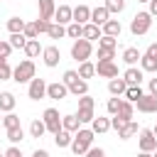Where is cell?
Segmentation results:
<instances>
[{"instance_id":"obj_1","label":"cell","mask_w":157,"mask_h":157,"mask_svg":"<svg viewBox=\"0 0 157 157\" xmlns=\"http://www.w3.org/2000/svg\"><path fill=\"white\" fill-rule=\"evenodd\" d=\"M93 137H96V135H93V130H91V128H78V130L74 132L71 145H69V147H71V152H74V155H86V152H88V147L93 145Z\"/></svg>"},{"instance_id":"obj_2","label":"cell","mask_w":157,"mask_h":157,"mask_svg":"<svg viewBox=\"0 0 157 157\" xmlns=\"http://www.w3.org/2000/svg\"><path fill=\"white\" fill-rule=\"evenodd\" d=\"M34 61L32 59H25V61H20L15 69H12V81H17V83H29L32 78H34Z\"/></svg>"},{"instance_id":"obj_3","label":"cell","mask_w":157,"mask_h":157,"mask_svg":"<svg viewBox=\"0 0 157 157\" xmlns=\"http://www.w3.org/2000/svg\"><path fill=\"white\" fill-rule=\"evenodd\" d=\"M91 54H93V42H88V39H74V44H71V59H76V61H88L91 59Z\"/></svg>"},{"instance_id":"obj_4","label":"cell","mask_w":157,"mask_h":157,"mask_svg":"<svg viewBox=\"0 0 157 157\" xmlns=\"http://www.w3.org/2000/svg\"><path fill=\"white\" fill-rule=\"evenodd\" d=\"M150 27H152V15H150V12H137V15L130 20V32H132L135 37L147 34Z\"/></svg>"},{"instance_id":"obj_5","label":"cell","mask_w":157,"mask_h":157,"mask_svg":"<svg viewBox=\"0 0 157 157\" xmlns=\"http://www.w3.org/2000/svg\"><path fill=\"white\" fill-rule=\"evenodd\" d=\"M42 123H44L47 132L56 135V132L61 130V115H59V110H56V108H47V110L42 113Z\"/></svg>"},{"instance_id":"obj_6","label":"cell","mask_w":157,"mask_h":157,"mask_svg":"<svg viewBox=\"0 0 157 157\" xmlns=\"http://www.w3.org/2000/svg\"><path fill=\"white\" fill-rule=\"evenodd\" d=\"M137 147H140V152H155L157 150L155 132L147 130V128H140V132H137Z\"/></svg>"},{"instance_id":"obj_7","label":"cell","mask_w":157,"mask_h":157,"mask_svg":"<svg viewBox=\"0 0 157 157\" xmlns=\"http://www.w3.org/2000/svg\"><path fill=\"white\" fill-rule=\"evenodd\" d=\"M27 96H29L32 101H42V98H47V81L34 76V78L29 81V86H27Z\"/></svg>"},{"instance_id":"obj_8","label":"cell","mask_w":157,"mask_h":157,"mask_svg":"<svg viewBox=\"0 0 157 157\" xmlns=\"http://www.w3.org/2000/svg\"><path fill=\"white\" fill-rule=\"evenodd\" d=\"M132 105H135L140 113H157V98H155V96H150V93H142Z\"/></svg>"},{"instance_id":"obj_9","label":"cell","mask_w":157,"mask_h":157,"mask_svg":"<svg viewBox=\"0 0 157 157\" xmlns=\"http://www.w3.org/2000/svg\"><path fill=\"white\" fill-rule=\"evenodd\" d=\"M42 59H44V66H49V69H54V66H59V61H61V52H59V47H44L42 49Z\"/></svg>"},{"instance_id":"obj_10","label":"cell","mask_w":157,"mask_h":157,"mask_svg":"<svg viewBox=\"0 0 157 157\" xmlns=\"http://www.w3.org/2000/svg\"><path fill=\"white\" fill-rule=\"evenodd\" d=\"M96 74L103 78H118V64L115 61H98L96 64Z\"/></svg>"},{"instance_id":"obj_11","label":"cell","mask_w":157,"mask_h":157,"mask_svg":"<svg viewBox=\"0 0 157 157\" xmlns=\"http://www.w3.org/2000/svg\"><path fill=\"white\" fill-rule=\"evenodd\" d=\"M142 78H145V71H142V69H137V66H128V69H125V74H123V81H125L128 86H140V83H142Z\"/></svg>"},{"instance_id":"obj_12","label":"cell","mask_w":157,"mask_h":157,"mask_svg":"<svg viewBox=\"0 0 157 157\" xmlns=\"http://www.w3.org/2000/svg\"><path fill=\"white\" fill-rule=\"evenodd\" d=\"M69 96V88L61 83V81H54V83H47V98H54V101H61Z\"/></svg>"},{"instance_id":"obj_13","label":"cell","mask_w":157,"mask_h":157,"mask_svg":"<svg viewBox=\"0 0 157 157\" xmlns=\"http://www.w3.org/2000/svg\"><path fill=\"white\" fill-rule=\"evenodd\" d=\"M37 5H39V20L52 22L54 20V12H56V2L54 0H37Z\"/></svg>"},{"instance_id":"obj_14","label":"cell","mask_w":157,"mask_h":157,"mask_svg":"<svg viewBox=\"0 0 157 157\" xmlns=\"http://www.w3.org/2000/svg\"><path fill=\"white\" fill-rule=\"evenodd\" d=\"M71 22H76V25L91 22V7H88V5H76L74 12H71Z\"/></svg>"},{"instance_id":"obj_15","label":"cell","mask_w":157,"mask_h":157,"mask_svg":"<svg viewBox=\"0 0 157 157\" xmlns=\"http://www.w3.org/2000/svg\"><path fill=\"white\" fill-rule=\"evenodd\" d=\"M71 12H74V7H69V5H59L56 12H54V22L66 27V25L71 22Z\"/></svg>"},{"instance_id":"obj_16","label":"cell","mask_w":157,"mask_h":157,"mask_svg":"<svg viewBox=\"0 0 157 157\" xmlns=\"http://www.w3.org/2000/svg\"><path fill=\"white\" fill-rule=\"evenodd\" d=\"M108 20H110V12H108V10L103 7V5H101V7H93V10H91V22H93V25L103 27V25H105Z\"/></svg>"},{"instance_id":"obj_17","label":"cell","mask_w":157,"mask_h":157,"mask_svg":"<svg viewBox=\"0 0 157 157\" xmlns=\"http://www.w3.org/2000/svg\"><path fill=\"white\" fill-rule=\"evenodd\" d=\"M101 32H103L105 37H115V39H118V37H120V32H123V25H120L118 20H108V22L101 27Z\"/></svg>"},{"instance_id":"obj_18","label":"cell","mask_w":157,"mask_h":157,"mask_svg":"<svg viewBox=\"0 0 157 157\" xmlns=\"http://www.w3.org/2000/svg\"><path fill=\"white\" fill-rule=\"evenodd\" d=\"M91 130H93V135H96V132H98V135L108 132V130H110V118H103V115L93 118V120H91Z\"/></svg>"},{"instance_id":"obj_19","label":"cell","mask_w":157,"mask_h":157,"mask_svg":"<svg viewBox=\"0 0 157 157\" xmlns=\"http://www.w3.org/2000/svg\"><path fill=\"white\" fill-rule=\"evenodd\" d=\"M15 96L10 93V91H5V93H0V113H12L15 110Z\"/></svg>"},{"instance_id":"obj_20","label":"cell","mask_w":157,"mask_h":157,"mask_svg":"<svg viewBox=\"0 0 157 157\" xmlns=\"http://www.w3.org/2000/svg\"><path fill=\"white\" fill-rule=\"evenodd\" d=\"M101 34H103V32H101L98 25H93V22H86V25H83V34H81L83 39L93 42V39H101Z\"/></svg>"},{"instance_id":"obj_21","label":"cell","mask_w":157,"mask_h":157,"mask_svg":"<svg viewBox=\"0 0 157 157\" xmlns=\"http://www.w3.org/2000/svg\"><path fill=\"white\" fill-rule=\"evenodd\" d=\"M140 49L137 47H128V49H123V61L128 64V66H135L137 61H140Z\"/></svg>"},{"instance_id":"obj_22","label":"cell","mask_w":157,"mask_h":157,"mask_svg":"<svg viewBox=\"0 0 157 157\" xmlns=\"http://www.w3.org/2000/svg\"><path fill=\"white\" fill-rule=\"evenodd\" d=\"M42 44H39V39H27V44H25V54H27V59H34V56H39L42 54Z\"/></svg>"},{"instance_id":"obj_23","label":"cell","mask_w":157,"mask_h":157,"mask_svg":"<svg viewBox=\"0 0 157 157\" xmlns=\"http://www.w3.org/2000/svg\"><path fill=\"white\" fill-rule=\"evenodd\" d=\"M125 88H128V83H125L123 78H110V81H108V91H110V96H123Z\"/></svg>"},{"instance_id":"obj_24","label":"cell","mask_w":157,"mask_h":157,"mask_svg":"<svg viewBox=\"0 0 157 157\" xmlns=\"http://www.w3.org/2000/svg\"><path fill=\"white\" fill-rule=\"evenodd\" d=\"M115 115H120V118H125V120H132V115H135V105L130 103V101H120V108H118V113Z\"/></svg>"},{"instance_id":"obj_25","label":"cell","mask_w":157,"mask_h":157,"mask_svg":"<svg viewBox=\"0 0 157 157\" xmlns=\"http://www.w3.org/2000/svg\"><path fill=\"white\" fill-rule=\"evenodd\" d=\"M81 128L78 118L76 115H61V130H69V132H76Z\"/></svg>"},{"instance_id":"obj_26","label":"cell","mask_w":157,"mask_h":157,"mask_svg":"<svg viewBox=\"0 0 157 157\" xmlns=\"http://www.w3.org/2000/svg\"><path fill=\"white\" fill-rule=\"evenodd\" d=\"M137 132H140L137 123H135V120H130V123H128L123 130H118V137H120V140H130V137H135Z\"/></svg>"},{"instance_id":"obj_27","label":"cell","mask_w":157,"mask_h":157,"mask_svg":"<svg viewBox=\"0 0 157 157\" xmlns=\"http://www.w3.org/2000/svg\"><path fill=\"white\" fill-rule=\"evenodd\" d=\"M25 25H27V22H25L22 17H10V20H7V32H10V34H20V32H25Z\"/></svg>"},{"instance_id":"obj_28","label":"cell","mask_w":157,"mask_h":157,"mask_svg":"<svg viewBox=\"0 0 157 157\" xmlns=\"http://www.w3.org/2000/svg\"><path fill=\"white\" fill-rule=\"evenodd\" d=\"M69 93H74V96H78V98H81V96H86V93H88V83H86L83 78H76V81L69 86Z\"/></svg>"},{"instance_id":"obj_29","label":"cell","mask_w":157,"mask_h":157,"mask_svg":"<svg viewBox=\"0 0 157 157\" xmlns=\"http://www.w3.org/2000/svg\"><path fill=\"white\" fill-rule=\"evenodd\" d=\"M71 140H74V132H69V130H59V132L54 135L56 147H69V145H71Z\"/></svg>"},{"instance_id":"obj_30","label":"cell","mask_w":157,"mask_h":157,"mask_svg":"<svg viewBox=\"0 0 157 157\" xmlns=\"http://www.w3.org/2000/svg\"><path fill=\"white\" fill-rule=\"evenodd\" d=\"M76 74H78V78H83V81H86V78H91V76H96V64L83 61V64L78 66V71H76Z\"/></svg>"},{"instance_id":"obj_31","label":"cell","mask_w":157,"mask_h":157,"mask_svg":"<svg viewBox=\"0 0 157 157\" xmlns=\"http://www.w3.org/2000/svg\"><path fill=\"white\" fill-rule=\"evenodd\" d=\"M44 132H47V128H44V123H42L39 118L29 123V137H37V140H39V137H42Z\"/></svg>"},{"instance_id":"obj_32","label":"cell","mask_w":157,"mask_h":157,"mask_svg":"<svg viewBox=\"0 0 157 157\" xmlns=\"http://www.w3.org/2000/svg\"><path fill=\"white\" fill-rule=\"evenodd\" d=\"M47 34H49L52 39H61V37H66V27H64V25L52 22V25H49V29H47Z\"/></svg>"},{"instance_id":"obj_33","label":"cell","mask_w":157,"mask_h":157,"mask_svg":"<svg viewBox=\"0 0 157 157\" xmlns=\"http://www.w3.org/2000/svg\"><path fill=\"white\" fill-rule=\"evenodd\" d=\"M110 15H118V12H123L125 10V0H105V5H103Z\"/></svg>"},{"instance_id":"obj_34","label":"cell","mask_w":157,"mask_h":157,"mask_svg":"<svg viewBox=\"0 0 157 157\" xmlns=\"http://www.w3.org/2000/svg\"><path fill=\"white\" fill-rule=\"evenodd\" d=\"M81 34H83V25H76V22H69V25H66V37L81 39Z\"/></svg>"},{"instance_id":"obj_35","label":"cell","mask_w":157,"mask_h":157,"mask_svg":"<svg viewBox=\"0 0 157 157\" xmlns=\"http://www.w3.org/2000/svg\"><path fill=\"white\" fill-rule=\"evenodd\" d=\"M7 140H10L12 145L22 142V140H25V130H22V125H20V128H10V130H7Z\"/></svg>"},{"instance_id":"obj_36","label":"cell","mask_w":157,"mask_h":157,"mask_svg":"<svg viewBox=\"0 0 157 157\" xmlns=\"http://www.w3.org/2000/svg\"><path fill=\"white\" fill-rule=\"evenodd\" d=\"M140 69H142V71H157V59L142 54V56H140Z\"/></svg>"},{"instance_id":"obj_37","label":"cell","mask_w":157,"mask_h":157,"mask_svg":"<svg viewBox=\"0 0 157 157\" xmlns=\"http://www.w3.org/2000/svg\"><path fill=\"white\" fill-rule=\"evenodd\" d=\"M7 42H10V47H12V49H25L27 37H25L22 32H20V34H10V39H7Z\"/></svg>"},{"instance_id":"obj_38","label":"cell","mask_w":157,"mask_h":157,"mask_svg":"<svg viewBox=\"0 0 157 157\" xmlns=\"http://www.w3.org/2000/svg\"><path fill=\"white\" fill-rule=\"evenodd\" d=\"M123 96H125V101H130V103H135V101H137V98L142 96V88H140V86H128Z\"/></svg>"},{"instance_id":"obj_39","label":"cell","mask_w":157,"mask_h":157,"mask_svg":"<svg viewBox=\"0 0 157 157\" xmlns=\"http://www.w3.org/2000/svg\"><path fill=\"white\" fill-rule=\"evenodd\" d=\"M76 118H78V123L83 125V123H91V120L96 118V113H93V108H78Z\"/></svg>"},{"instance_id":"obj_40","label":"cell","mask_w":157,"mask_h":157,"mask_svg":"<svg viewBox=\"0 0 157 157\" xmlns=\"http://www.w3.org/2000/svg\"><path fill=\"white\" fill-rule=\"evenodd\" d=\"M2 125H5V130H10V128H20V115H15V113H5V115H2Z\"/></svg>"},{"instance_id":"obj_41","label":"cell","mask_w":157,"mask_h":157,"mask_svg":"<svg viewBox=\"0 0 157 157\" xmlns=\"http://www.w3.org/2000/svg\"><path fill=\"white\" fill-rule=\"evenodd\" d=\"M98 47H101V49H115V47H118V39H115V37H105V34H101Z\"/></svg>"},{"instance_id":"obj_42","label":"cell","mask_w":157,"mask_h":157,"mask_svg":"<svg viewBox=\"0 0 157 157\" xmlns=\"http://www.w3.org/2000/svg\"><path fill=\"white\" fill-rule=\"evenodd\" d=\"M115 59V49H101L98 47V61H113Z\"/></svg>"},{"instance_id":"obj_43","label":"cell","mask_w":157,"mask_h":157,"mask_svg":"<svg viewBox=\"0 0 157 157\" xmlns=\"http://www.w3.org/2000/svg\"><path fill=\"white\" fill-rule=\"evenodd\" d=\"M120 101H123V98H118V96H113V98H108V103H105V108H108V113H110V115H115V113H118V108H120Z\"/></svg>"},{"instance_id":"obj_44","label":"cell","mask_w":157,"mask_h":157,"mask_svg":"<svg viewBox=\"0 0 157 157\" xmlns=\"http://www.w3.org/2000/svg\"><path fill=\"white\" fill-rule=\"evenodd\" d=\"M128 123H130V120H125V118H120V115H113V118H110V128H113L115 132H118V130H123Z\"/></svg>"},{"instance_id":"obj_45","label":"cell","mask_w":157,"mask_h":157,"mask_svg":"<svg viewBox=\"0 0 157 157\" xmlns=\"http://www.w3.org/2000/svg\"><path fill=\"white\" fill-rule=\"evenodd\" d=\"M76 78H78V74H76L74 69H69V71H64V78H61V83H64V86L69 88V86H71V83H74Z\"/></svg>"},{"instance_id":"obj_46","label":"cell","mask_w":157,"mask_h":157,"mask_svg":"<svg viewBox=\"0 0 157 157\" xmlns=\"http://www.w3.org/2000/svg\"><path fill=\"white\" fill-rule=\"evenodd\" d=\"M10 78H12V69L5 61V64H0V81H10Z\"/></svg>"},{"instance_id":"obj_47","label":"cell","mask_w":157,"mask_h":157,"mask_svg":"<svg viewBox=\"0 0 157 157\" xmlns=\"http://www.w3.org/2000/svg\"><path fill=\"white\" fill-rule=\"evenodd\" d=\"M22 34H25L27 39H37V37H39V34H37V29H34V22H27V25H25V32H22Z\"/></svg>"},{"instance_id":"obj_48","label":"cell","mask_w":157,"mask_h":157,"mask_svg":"<svg viewBox=\"0 0 157 157\" xmlns=\"http://www.w3.org/2000/svg\"><path fill=\"white\" fill-rule=\"evenodd\" d=\"M78 108H96V101L86 93V96H81V98H78Z\"/></svg>"},{"instance_id":"obj_49","label":"cell","mask_w":157,"mask_h":157,"mask_svg":"<svg viewBox=\"0 0 157 157\" xmlns=\"http://www.w3.org/2000/svg\"><path fill=\"white\" fill-rule=\"evenodd\" d=\"M49 25H52V22H47V20H34V29H37V34L47 32V29H49Z\"/></svg>"},{"instance_id":"obj_50","label":"cell","mask_w":157,"mask_h":157,"mask_svg":"<svg viewBox=\"0 0 157 157\" xmlns=\"http://www.w3.org/2000/svg\"><path fill=\"white\" fill-rule=\"evenodd\" d=\"M10 54H12V47H10V42H2V39H0V56H2V59H7Z\"/></svg>"},{"instance_id":"obj_51","label":"cell","mask_w":157,"mask_h":157,"mask_svg":"<svg viewBox=\"0 0 157 157\" xmlns=\"http://www.w3.org/2000/svg\"><path fill=\"white\" fill-rule=\"evenodd\" d=\"M83 157H105V152H103V147H88V152Z\"/></svg>"},{"instance_id":"obj_52","label":"cell","mask_w":157,"mask_h":157,"mask_svg":"<svg viewBox=\"0 0 157 157\" xmlns=\"http://www.w3.org/2000/svg\"><path fill=\"white\" fill-rule=\"evenodd\" d=\"M5 157H25V155H22V150H20L17 145H12V147L5 150Z\"/></svg>"},{"instance_id":"obj_53","label":"cell","mask_w":157,"mask_h":157,"mask_svg":"<svg viewBox=\"0 0 157 157\" xmlns=\"http://www.w3.org/2000/svg\"><path fill=\"white\" fill-rule=\"evenodd\" d=\"M147 88H150V96H155V98H157V76H155V78H150Z\"/></svg>"},{"instance_id":"obj_54","label":"cell","mask_w":157,"mask_h":157,"mask_svg":"<svg viewBox=\"0 0 157 157\" xmlns=\"http://www.w3.org/2000/svg\"><path fill=\"white\" fill-rule=\"evenodd\" d=\"M147 56H152V59H157V42H152L150 47H147V52H145Z\"/></svg>"},{"instance_id":"obj_55","label":"cell","mask_w":157,"mask_h":157,"mask_svg":"<svg viewBox=\"0 0 157 157\" xmlns=\"http://www.w3.org/2000/svg\"><path fill=\"white\" fill-rule=\"evenodd\" d=\"M152 17H157V0H150V10H147Z\"/></svg>"},{"instance_id":"obj_56","label":"cell","mask_w":157,"mask_h":157,"mask_svg":"<svg viewBox=\"0 0 157 157\" xmlns=\"http://www.w3.org/2000/svg\"><path fill=\"white\" fill-rule=\"evenodd\" d=\"M32 157H49V152H47V150H34Z\"/></svg>"},{"instance_id":"obj_57","label":"cell","mask_w":157,"mask_h":157,"mask_svg":"<svg viewBox=\"0 0 157 157\" xmlns=\"http://www.w3.org/2000/svg\"><path fill=\"white\" fill-rule=\"evenodd\" d=\"M137 157H152V152H140Z\"/></svg>"},{"instance_id":"obj_58","label":"cell","mask_w":157,"mask_h":157,"mask_svg":"<svg viewBox=\"0 0 157 157\" xmlns=\"http://www.w3.org/2000/svg\"><path fill=\"white\" fill-rule=\"evenodd\" d=\"M152 132H155V137H157V125H155V128H152Z\"/></svg>"},{"instance_id":"obj_59","label":"cell","mask_w":157,"mask_h":157,"mask_svg":"<svg viewBox=\"0 0 157 157\" xmlns=\"http://www.w3.org/2000/svg\"><path fill=\"white\" fill-rule=\"evenodd\" d=\"M152 157H157V150H155V152H152Z\"/></svg>"},{"instance_id":"obj_60","label":"cell","mask_w":157,"mask_h":157,"mask_svg":"<svg viewBox=\"0 0 157 157\" xmlns=\"http://www.w3.org/2000/svg\"><path fill=\"white\" fill-rule=\"evenodd\" d=\"M137 2H150V0H137Z\"/></svg>"},{"instance_id":"obj_61","label":"cell","mask_w":157,"mask_h":157,"mask_svg":"<svg viewBox=\"0 0 157 157\" xmlns=\"http://www.w3.org/2000/svg\"><path fill=\"white\" fill-rule=\"evenodd\" d=\"M0 123H2V113H0Z\"/></svg>"},{"instance_id":"obj_62","label":"cell","mask_w":157,"mask_h":157,"mask_svg":"<svg viewBox=\"0 0 157 157\" xmlns=\"http://www.w3.org/2000/svg\"><path fill=\"white\" fill-rule=\"evenodd\" d=\"M0 157H5V152H0Z\"/></svg>"}]
</instances>
